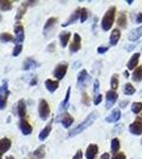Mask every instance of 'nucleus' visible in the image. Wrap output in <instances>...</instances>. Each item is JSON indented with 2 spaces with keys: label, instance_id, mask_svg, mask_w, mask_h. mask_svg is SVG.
<instances>
[{
  "label": "nucleus",
  "instance_id": "1",
  "mask_svg": "<svg viewBox=\"0 0 142 159\" xmlns=\"http://www.w3.org/2000/svg\"><path fill=\"white\" fill-rule=\"evenodd\" d=\"M98 118V112L94 110V111H91L90 114L87 116L86 119L84 120L82 123H80L79 125H77L76 127H74L73 129H71L70 132H69L68 134V137H74V136L81 134V133H83L85 129H88L90 125H92V123L95 121V119Z\"/></svg>",
  "mask_w": 142,
  "mask_h": 159
},
{
  "label": "nucleus",
  "instance_id": "2",
  "mask_svg": "<svg viewBox=\"0 0 142 159\" xmlns=\"http://www.w3.org/2000/svg\"><path fill=\"white\" fill-rule=\"evenodd\" d=\"M116 12H117L116 7H110L109 9L107 10V12L105 13L104 17H103V19H102V22H101L102 29L104 31H108L112 29L113 22H115Z\"/></svg>",
  "mask_w": 142,
  "mask_h": 159
},
{
  "label": "nucleus",
  "instance_id": "3",
  "mask_svg": "<svg viewBox=\"0 0 142 159\" xmlns=\"http://www.w3.org/2000/svg\"><path fill=\"white\" fill-rule=\"evenodd\" d=\"M38 116L44 121H46L50 116V106L48 102L44 99H40L38 102Z\"/></svg>",
  "mask_w": 142,
  "mask_h": 159
},
{
  "label": "nucleus",
  "instance_id": "4",
  "mask_svg": "<svg viewBox=\"0 0 142 159\" xmlns=\"http://www.w3.org/2000/svg\"><path fill=\"white\" fill-rule=\"evenodd\" d=\"M90 80H91V76L88 74L87 70L83 69V70L80 71L79 75H77V87H79V89H84L90 83Z\"/></svg>",
  "mask_w": 142,
  "mask_h": 159
},
{
  "label": "nucleus",
  "instance_id": "5",
  "mask_svg": "<svg viewBox=\"0 0 142 159\" xmlns=\"http://www.w3.org/2000/svg\"><path fill=\"white\" fill-rule=\"evenodd\" d=\"M67 69H68V64L66 61H63V63H59L53 70V76L55 78L57 81H61V80L64 79V76L66 75L67 73Z\"/></svg>",
  "mask_w": 142,
  "mask_h": 159
},
{
  "label": "nucleus",
  "instance_id": "6",
  "mask_svg": "<svg viewBox=\"0 0 142 159\" xmlns=\"http://www.w3.org/2000/svg\"><path fill=\"white\" fill-rule=\"evenodd\" d=\"M14 34H15V39L14 43L15 45H22V42L25 40V30L24 25L17 24L14 27Z\"/></svg>",
  "mask_w": 142,
  "mask_h": 159
},
{
  "label": "nucleus",
  "instance_id": "7",
  "mask_svg": "<svg viewBox=\"0 0 142 159\" xmlns=\"http://www.w3.org/2000/svg\"><path fill=\"white\" fill-rule=\"evenodd\" d=\"M55 121L61 122L65 129H69V127L73 124L74 119H73V117H72L70 114H68V112H64V114L59 115L58 118H56Z\"/></svg>",
  "mask_w": 142,
  "mask_h": 159
},
{
  "label": "nucleus",
  "instance_id": "8",
  "mask_svg": "<svg viewBox=\"0 0 142 159\" xmlns=\"http://www.w3.org/2000/svg\"><path fill=\"white\" fill-rule=\"evenodd\" d=\"M81 43H82V38L77 33H74L73 34V40L70 43V47H69V50H70L71 53H76L80 49H81Z\"/></svg>",
  "mask_w": 142,
  "mask_h": 159
},
{
  "label": "nucleus",
  "instance_id": "9",
  "mask_svg": "<svg viewBox=\"0 0 142 159\" xmlns=\"http://www.w3.org/2000/svg\"><path fill=\"white\" fill-rule=\"evenodd\" d=\"M118 93L117 91L113 90H108L106 91V108L109 109L113 106V104L116 103V101L118 100Z\"/></svg>",
  "mask_w": 142,
  "mask_h": 159
},
{
  "label": "nucleus",
  "instance_id": "10",
  "mask_svg": "<svg viewBox=\"0 0 142 159\" xmlns=\"http://www.w3.org/2000/svg\"><path fill=\"white\" fill-rule=\"evenodd\" d=\"M19 129H20V132H21V134L25 135V136H28V135L32 134V130H33L32 125H31L25 119H20V121H19Z\"/></svg>",
  "mask_w": 142,
  "mask_h": 159
},
{
  "label": "nucleus",
  "instance_id": "11",
  "mask_svg": "<svg viewBox=\"0 0 142 159\" xmlns=\"http://www.w3.org/2000/svg\"><path fill=\"white\" fill-rule=\"evenodd\" d=\"M56 24H57V18H56V17H50V18L46 21L45 25H44V35L48 36L49 33L53 30V28L55 27Z\"/></svg>",
  "mask_w": 142,
  "mask_h": 159
},
{
  "label": "nucleus",
  "instance_id": "12",
  "mask_svg": "<svg viewBox=\"0 0 142 159\" xmlns=\"http://www.w3.org/2000/svg\"><path fill=\"white\" fill-rule=\"evenodd\" d=\"M39 66V64L36 61L33 60L32 57H27L22 63V70L24 71H29L32 70V69H35Z\"/></svg>",
  "mask_w": 142,
  "mask_h": 159
},
{
  "label": "nucleus",
  "instance_id": "13",
  "mask_svg": "<svg viewBox=\"0 0 142 159\" xmlns=\"http://www.w3.org/2000/svg\"><path fill=\"white\" fill-rule=\"evenodd\" d=\"M130 132L134 135H141L142 134V119H137L130 125Z\"/></svg>",
  "mask_w": 142,
  "mask_h": 159
},
{
  "label": "nucleus",
  "instance_id": "14",
  "mask_svg": "<svg viewBox=\"0 0 142 159\" xmlns=\"http://www.w3.org/2000/svg\"><path fill=\"white\" fill-rule=\"evenodd\" d=\"M98 153H99V147H98L97 144L91 143V144L88 145V148H87V150H86V158L87 159H95L97 158Z\"/></svg>",
  "mask_w": 142,
  "mask_h": 159
},
{
  "label": "nucleus",
  "instance_id": "15",
  "mask_svg": "<svg viewBox=\"0 0 142 159\" xmlns=\"http://www.w3.org/2000/svg\"><path fill=\"white\" fill-rule=\"evenodd\" d=\"M17 115L19 116L20 119H25V117L27 116V105L24 99L19 100L17 102Z\"/></svg>",
  "mask_w": 142,
  "mask_h": 159
},
{
  "label": "nucleus",
  "instance_id": "16",
  "mask_svg": "<svg viewBox=\"0 0 142 159\" xmlns=\"http://www.w3.org/2000/svg\"><path fill=\"white\" fill-rule=\"evenodd\" d=\"M80 16H81V7H77V9H76V11L70 15V17L67 19V21L64 22L63 27L65 28V27H68V25H70L72 24H74V22L80 18Z\"/></svg>",
  "mask_w": 142,
  "mask_h": 159
},
{
  "label": "nucleus",
  "instance_id": "17",
  "mask_svg": "<svg viewBox=\"0 0 142 159\" xmlns=\"http://www.w3.org/2000/svg\"><path fill=\"white\" fill-rule=\"evenodd\" d=\"M52 122H53V120H51V121L49 122L42 130H40L39 135H38V139H39L40 141L46 140L48 138V136L50 135L51 130H52Z\"/></svg>",
  "mask_w": 142,
  "mask_h": 159
},
{
  "label": "nucleus",
  "instance_id": "18",
  "mask_svg": "<svg viewBox=\"0 0 142 159\" xmlns=\"http://www.w3.org/2000/svg\"><path fill=\"white\" fill-rule=\"evenodd\" d=\"M11 145H12V141L10 138H7V137L1 138V139H0V153L1 154L7 153V151L11 148Z\"/></svg>",
  "mask_w": 142,
  "mask_h": 159
},
{
  "label": "nucleus",
  "instance_id": "19",
  "mask_svg": "<svg viewBox=\"0 0 142 159\" xmlns=\"http://www.w3.org/2000/svg\"><path fill=\"white\" fill-rule=\"evenodd\" d=\"M121 118V111L119 108H116L113 109L112 112H110V115L108 117H106V119H105V121L108 122V123H115L120 120Z\"/></svg>",
  "mask_w": 142,
  "mask_h": 159
},
{
  "label": "nucleus",
  "instance_id": "20",
  "mask_svg": "<svg viewBox=\"0 0 142 159\" xmlns=\"http://www.w3.org/2000/svg\"><path fill=\"white\" fill-rule=\"evenodd\" d=\"M58 85H59L58 81H53V80H51V79L46 80V82H45V87L49 92H54L58 88Z\"/></svg>",
  "mask_w": 142,
  "mask_h": 159
},
{
  "label": "nucleus",
  "instance_id": "21",
  "mask_svg": "<svg viewBox=\"0 0 142 159\" xmlns=\"http://www.w3.org/2000/svg\"><path fill=\"white\" fill-rule=\"evenodd\" d=\"M139 58H140V53H135V54H133V56H131V60L128 61V63H127V68L130 69V70H133V69H135L137 66H138Z\"/></svg>",
  "mask_w": 142,
  "mask_h": 159
},
{
  "label": "nucleus",
  "instance_id": "22",
  "mask_svg": "<svg viewBox=\"0 0 142 159\" xmlns=\"http://www.w3.org/2000/svg\"><path fill=\"white\" fill-rule=\"evenodd\" d=\"M70 37H71V33L70 32H62L61 34H59V43H61V46L63 48H65L67 45H68V43H69V39H70Z\"/></svg>",
  "mask_w": 142,
  "mask_h": 159
},
{
  "label": "nucleus",
  "instance_id": "23",
  "mask_svg": "<svg viewBox=\"0 0 142 159\" xmlns=\"http://www.w3.org/2000/svg\"><path fill=\"white\" fill-rule=\"evenodd\" d=\"M70 92H71V87H68L67 89V92H66V96H65V99L64 101L62 102L61 105H59V111H64L68 108L69 106V99H70Z\"/></svg>",
  "mask_w": 142,
  "mask_h": 159
},
{
  "label": "nucleus",
  "instance_id": "24",
  "mask_svg": "<svg viewBox=\"0 0 142 159\" xmlns=\"http://www.w3.org/2000/svg\"><path fill=\"white\" fill-rule=\"evenodd\" d=\"M141 36H142V25L131 31L130 35H128V39L131 40V42H135V40L139 39Z\"/></svg>",
  "mask_w": 142,
  "mask_h": 159
},
{
  "label": "nucleus",
  "instance_id": "25",
  "mask_svg": "<svg viewBox=\"0 0 142 159\" xmlns=\"http://www.w3.org/2000/svg\"><path fill=\"white\" fill-rule=\"evenodd\" d=\"M120 36H121V32L120 30L118 29H115L112 32V34H110V37H109V43L112 46H116L119 42V39H120Z\"/></svg>",
  "mask_w": 142,
  "mask_h": 159
},
{
  "label": "nucleus",
  "instance_id": "26",
  "mask_svg": "<svg viewBox=\"0 0 142 159\" xmlns=\"http://www.w3.org/2000/svg\"><path fill=\"white\" fill-rule=\"evenodd\" d=\"M27 9H28V4L27 2H22L21 4L19 6L17 10V13H16V16H15V20H20L24 17L25 13L27 12Z\"/></svg>",
  "mask_w": 142,
  "mask_h": 159
},
{
  "label": "nucleus",
  "instance_id": "27",
  "mask_svg": "<svg viewBox=\"0 0 142 159\" xmlns=\"http://www.w3.org/2000/svg\"><path fill=\"white\" fill-rule=\"evenodd\" d=\"M117 25L122 29H125L127 27V17H126V13L122 12L119 14L118 20H117Z\"/></svg>",
  "mask_w": 142,
  "mask_h": 159
},
{
  "label": "nucleus",
  "instance_id": "28",
  "mask_svg": "<svg viewBox=\"0 0 142 159\" xmlns=\"http://www.w3.org/2000/svg\"><path fill=\"white\" fill-rule=\"evenodd\" d=\"M45 148L46 147L45 145H39L36 150L33 152V156H34L35 159H43L45 157L46 153H45Z\"/></svg>",
  "mask_w": 142,
  "mask_h": 159
},
{
  "label": "nucleus",
  "instance_id": "29",
  "mask_svg": "<svg viewBox=\"0 0 142 159\" xmlns=\"http://www.w3.org/2000/svg\"><path fill=\"white\" fill-rule=\"evenodd\" d=\"M15 37L13 36L12 34L7 32H3V33H0V42L6 43H14Z\"/></svg>",
  "mask_w": 142,
  "mask_h": 159
},
{
  "label": "nucleus",
  "instance_id": "30",
  "mask_svg": "<svg viewBox=\"0 0 142 159\" xmlns=\"http://www.w3.org/2000/svg\"><path fill=\"white\" fill-rule=\"evenodd\" d=\"M13 7V2L9 1V0H0V10L2 12H7L12 10Z\"/></svg>",
  "mask_w": 142,
  "mask_h": 159
},
{
  "label": "nucleus",
  "instance_id": "31",
  "mask_svg": "<svg viewBox=\"0 0 142 159\" xmlns=\"http://www.w3.org/2000/svg\"><path fill=\"white\" fill-rule=\"evenodd\" d=\"M133 80L135 82L142 81V66H139L135 69V71L133 72Z\"/></svg>",
  "mask_w": 142,
  "mask_h": 159
},
{
  "label": "nucleus",
  "instance_id": "32",
  "mask_svg": "<svg viewBox=\"0 0 142 159\" xmlns=\"http://www.w3.org/2000/svg\"><path fill=\"white\" fill-rule=\"evenodd\" d=\"M10 93H11V92H7V93L0 94V109H4L7 107V97L10 96Z\"/></svg>",
  "mask_w": 142,
  "mask_h": 159
},
{
  "label": "nucleus",
  "instance_id": "33",
  "mask_svg": "<svg viewBox=\"0 0 142 159\" xmlns=\"http://www.w3.org/2000/svg\"><path fill=\"white\" fill-rule=\"evenodd\" d=\"M123 92H124V94H126V96H131V94H134L136 92V89L131 83H127L125 84L124 88H123Z\"/></svg>",
  "mask_w": 142,
  "mask_h": 159
},
{
  "label": "nucleus",
  "instance_id": "34",
  "mask_svg": "<svg viewBox=\"0 0 142 159\" xmlns=\"http://www.w3.org/2000/svg\"><path fill=\"white\" fill-rule=\"evenodd\" d=\"M119 150H120V141L118 138H113L112 140V153L116 155Z\"/></svg>",
  "mask_w": 142,
  "mask_h": 159
},
{
  "label": "nucleus",
  "instance_id": "35",
  "mask_svg": "<svg viewBox=\"0 0 142 159\" xmlns=\"http://www.w3.org/2000/svg\"><path fill=\"white\" fill-rule=\"evenodd\" d=\"M119 86V76L118 74H113L112 76V80H110V87H112V90L116 91V89L118 88Z\"/></svg>",
  "mask_w": 142,
  "mask_h": 159
},
{
  "label": "nucleus",
  "instance_id": "36",
  "mask_svg": "<svg viewBox=\"0 0 142 159\" xmlns=\"http://www.w3.org/2000/svg\"><path fill=\"white\" fill-rule=\"evenodd\" d=\"M142 110V103L141 102H134L131 105V111L134 114H139Z\"/></svg>",
  "mask_w": 142,
  "mask_h": 159
},
{
  "label": "nucleus",
  "instance_id": "37",
  "mask_svg": "<svg viewBox=\"0 0 142 159\" xmlns=\"http://www.w3.org/2000/svg\"><path fill=\"white\" fill-rule=\"evenodd\" d=\"M87 17H88V10H87L86 7H82L81 9V16H80V20H81L82 24L86 21Z\"/></svg>",
  "mask_w": 142,
  "mask_h": 159
},
{
  "label": "nucleus",
  "instance_id": "38",
  "mask_svg": "<svg viewBox=\"0 0 142 159\" xmlns=\"http://www.w3.org/2000/svg\"><path fill=\"white\" fill-rule=\"evenodd\" d=\"M7 92H10L9 86H7V80H3V81H2V85L0 86V94L7 93Z\"/></svg>",
  "mask_w": 142,
  "mask_h": 159
},
{
  "label": "nucleus",
  "instance_id": "39",
  "mask_svg": "<svg viewBox=\"0 0 142 159\" xmlns=\"http://www.w3.org/2000/svg\"><path fill=\"white\" fill-rule=\"evenodd\" d=\"M22 51V45H15L14 49H13V52H12V55L14 56V57H16L21 53Z\"/></svg>",
  "mask_w": 142,
  "mask_h": 159
},
{
  "label": "nucleus",
  "instance_id": "40",
  "mask_svg": "<svg viewBox=\"0 0 142 159\" xmlns=\"http://www.w3.org/2000/svg\"><path fill=\"white\" fill-rule=\"evenodd\" d=\"M82 103L87 105V106L90 104V98L88 97V94H87L86 92H83V94H82Z\"/></svg>",
  "mask_w": 142,
  "mask_h": 159
},
{
  "label": "nucleus",
  "instance_id": "41",
  "mask_svg": "<svg viewBox=\"0 0 142 159\" xmlns=\"http://www.w3.org/2000/svg\"><path fill=\"white\" fill-rule=\"evenodd\" d=\"M99 90H100V82H99V80H95L94 84V97H97L98 94H100Z\"/></svg>",
  "mask_w": 142,
  "mask_h": 159
},
{
  "label": "nucleus",
  "instance_id": "42",
  "mask_svg": "<svg viewBox=\"0 0 142 159\" xmlns=\"http://www.w3.org/2000/svg\"><path fill=\"white\" fill-rule=\"evenodd\" d=\"M102 94H98L97 97H94V105H99L101 102H102Z\"/></svg>",
  "mask_w": 142,
  "mask_h": 159
},
{
  "label": "nucleus",
  "instance_id": "43",
  "mask_svg": "<svg viewBox=\"0 0 142 159\" xmlns=\"http://www.w3.org/2000/svg\"><path fill=\"white\" fill-rule=\"evenodd\" d=\"M112 159H126V156L124 153H117L116 155H113Z\"/></svg>",
  "mask_w": 142,
  "mask_h": 159
},
{
  "label": "nucleus",
  "instance_id": "44",
  "mask_svg": "<svg viewBox=\"0 0 142 159\" xmlns=\"http://www.w3.org/2000/svg\"><path fill=\"white\" fill-rule=\"evenodd\" d=\"M82 157H83V152H82L81 150H79V151H76V155L73 156L72 159H82Z\"/></svg>",
  "mask_w": 142,
  "mask_h": 159
},
{
  "label": "nucleus",
  "instance_id": "45",
  "mask_svg": "<svg viewBox=\"0 0 142 159\" xmlns=\"http://www.w3.org/2000/svg\"><path fill=\"white\" fill-rule=\"evenodd\" d=\"M108 49H109L108 47H99L98 48V53H99V54H103V53L107 52Z\"/></svg>",
  "mask_w": 142,
  "mask_h": 159
},
{
  "label": "nucleus",
  "instance_id": "46",
  "mask_svg": "<svg viewBox=\"0 0 142 159\" xmlns=\"http://www.w3.org/2000/svg\"><path fill=\"white\" fill-rule=\"evenodd\" d=\"M54 50H55V43H51L50 45L48 46L47 51L48 52H53Z\"/></svg>",
  "mask_w": 142,
  "mask_h": 159
},
{
  "label": "nucleus",
  "instance_id": "47",
  "mask_svg": "<svg viewBox=\"0 0 142 159\" xmlns=\"http://www.w3.org/2000/svg\"><path fill=\"white\" fill-rule=\"evenodd\" d=\"M142 22V13H139L136 17V24H141Z\"/></svg>",
  "mask_w": 142,
  "mask_h": 159
},
{
  "label": "nucleus",
  "instance_id": "48",
  "mask_svg": "<svg viewBox=\"0 0 142 159\" xmlns=\"http://www.w3.org/2000/svg\"><path fill=\"white\" fill-rule=\"evenodd\" d=\"M29 84H30L31 86L36 85V84H37V78H36V76H33V79L29 82Z\"/></svg>",
  "mask_w": 142,
  "mask_h": 159
},
{
  "label": "nucleus",
  "instance_id": "49",
  "mask_svg": "<svg viewBox=\"0 0 142 159\" xmlns=\"http://www.w3.org/2000/svg\"><path fill=\"white\" fill-rule=\"evenodd\" d=\"M28 4V7H32V6H35V4L38 3V1H25Z\"/></svg>",
  "mask_w": 142,
  "mask_h": 159
},
{
  "label": "nucleus",
  "instance_id": "50",
  "mask_svg": "<svg viewBox=\"0 0 142 159\" xmlns=\"http://www.w3.org/2000/svg\"><path fill=\"white\" fill-rule=\"evenodd\" d=\"M99 159H109V154H108V153H104Z\"/></svg>",
  "mask_w": 142,
  "mask_h": 159
},
{
  "label": "nucleus",
  "instance_id": "51",
  "mask_svg": "<svg viewBox=\"0 0 142 159\" xmlns=\"http://www.w3.org/2000/svg\"><path fill=\"white\" fill-rule=\"evenodd\" d=\"M127 104H128V101H122V102H120V107L124 108V107H125Z\"/></svg>",
  "mask_w": 142,
  "mask_h": 159
},
{
  "label": "nucleus",
  "instance_id": "52",
  "mask_svg": "<svg viewBox=\"0 0 142 159\" xmlns=\"http://www.w3.org/2000/svg\"><path fill=\"white\" fill-rule=\"evenodd\" d=\"M6 159H15V158H14V156H7Z\"/></svg>",
  "mask_w": 142,
  "mask_h": 159
},
{
  "label": "nucleus",
  "instance_id": "53",
  "mask_svg": "<svg viewBox=\"0 0 142 159\" xmlns=\"http://www.w3.org/2000/svg\"><path fill=\"white\" fill-rule=\"evenodd\" d=\"M124 75H125V78H128V72H127V71H124Z\"/></svg>",
  "mask_w": 142,
  "mask_h": 159
},
{
  "label": "nucleus",
  "instance_id": "54",
  "mask_svg": "<svg viewBox=\"0 0 142 159\" xmlns=\"http://www.w3.org/2000/svg\"><path fill=\"white\" fill-rule=\"evenodd\" d=\"M127 3H128V4H131V3H133V0H128Z\"/></svg>",
  "mask_w": 142,
  "mask_h": 159
},
{
  "label": "nucleus",
  "instance_id": "55",
  "mask_svg": "<svg viewBox=\"0 0 142 159\" xmlns=\"http://www.w3.org/2000/svg\"><path fill=\"white\" fill-rule=\"evenodd\" d=\"M0 159H2V154L0 153Z\"/></svg>",
  "mask_w": 142,
  "mask_h": 159
},
{
  "label": "nucleus",
  "instance_id": "56",
  "mask_svg": "<svg viewBox=\"0 0 142 159\" xmlns=\"http://www.w3.org/2000/svg\"><path fill=\"white\" fill-rule=\"evenodd\" d=\"M1 19H2V17H1V15H0V21H1Z\"/></svg>",
  "mask_w": 142,
  "mask_h": 159
},
{
  "label": "nucleus",
  "instance_id": "57",
  "mask_svg": "<svg viewBox=\"0 0 142 159\" xmlns=\"http://www.w3.org/2000/svg\"><path fill=\"white\" fill-rule=\"evenodd\" d=\"M141 144H142V139H141Z\"/></svg>",
  "mask_w": 142,
  "mask_h": 159
},
{
  "label": "nucleus",
  "instance_id": "58",
  "mask_svg": "<svg viewBox=\"0 0 142 159\" xmlns=\"http://www.w3.org/2000/svg\"><path fill=\"white\" fill-rule=\"evenodd\" d=\"M141 119H142V115H141Z\"/></svg>",
  "mask_w": 142,
  "mask_h": 159
}]
</instances>
